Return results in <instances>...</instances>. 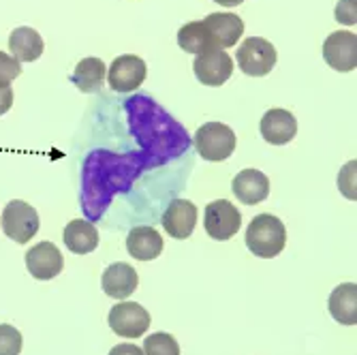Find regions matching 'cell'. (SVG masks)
<instances>
[{
    "label": "cell",
    "mask_w": 357,
    "mask_h": 355,
    "mask_svg": "<svg viewBox=\"0 0 357 355\" xmlns=\"http://www.w3.org/2000/svg\"><path fill=\"white\" fill-rule=\"evenodd\" d=\"M287 244L284 222L272 214H259L250 220L246 229V246L252 255L261 259H272L282 252Z\"/></svg>",
    "instance_id": "1"
},
{
    "label": "cell",
    "mask_w": 357,
    "mask_h": 355,
    "mask_svg": "<svg viewBox=\"0 0 357 355\" xmlns=\"http://www.w3.org/2000/svg\"><path fill=\"white\" fill-rule=\"evenodd\" d=\"M195 148H197L199 156L212 163H220L227 160L236 150V133L231 126L222 122H206L199 126V131L195 133Z\"/></svg>",
    "instance_id": "2"
},
{
    "label": "cell",
    "mask_w": 357,
    "mask_h": 355,
    "mask_svg": "<svg viewBox=\"0 0 357 355\" xmlns=\"http://www.w3.org/2000/svg\"><path fill=\"white\" fill-rule=\"evenodd\" d=\"M276 58V47L261 37H248L236 52L238 67L250 77L268 75L274 69Z\"/></svg>",
    "instance_id": "3"
},
{
    "label": "cell",
    "mask_w": 357,
    "mask_h": 355,
    "mask_svg": "<svg viewBox=\"0 0 357 355\" xmlns=\"http://www.w3.org/2000/svg\"><path fill=\"white\" fill-rule=\"evenodd\" d=\"M39 214L26 202H11L7 204L5 212H3V232L7 238H11L17 244H26L28 240H32L39 232Z\"/></svg>",
    "instance_id": "4"
},
{
    "label": "cell",
    "mask_w": 357,
    "mask_h": 355,
    "mask_svg": "<svg viewBox=\"0 0 357 355\" xmlns=\"http://www.w3.org/2000/svg\"><path fill=\"white\" fill-rule=\"evenodd\" d=\"M204 227L212 240L225 242L234 238L242 227V214L240 210L227 199H216L206 206V220Z\"/></svg>",
    "instance_id": "5"
},
{
    "label": "cell",
    "mask_w": 357,
    "mask_h": 355,
    "mask_svg": "<svg viewBox=\"0 0 357 355\" xmlns=\"http://www.w3.org/2000/svg\"><path fill=\"white\" fill-rule=\"evenodd\" d=\"M150 315L137 302H120L109 310V328L122 338H139L150 328Z\"/></svg>",
    "instance_id": "6"
},
{
    "label": "cell",
    "mask_w": 357,
    "mask_h": 355,
    "mask_svg": "<svg viewBox=\"0 0 357 355\" xmlns=\"http://www.w3.org/2000/svg\"><path fill=\"white\" fill-rule=\"evenodd\" d=\"M323 58L334 71L349 73L357 67V37L355 32L338 30L323 43Z\"/></svg>",
    "instance_id": "7"
},
{
    "label": "cell",
    "mask_w": 357,
    "mask_h": 355,
    "mask_svg": "<svg viewBox=\"0 0 357 355\" xmlns=\"http://www.w3.org/2000/svg\"><path fill=\"white\" fill-rule=\"evenodd\" d=\"M192 69L204 86H222L234 75V58L225 50H210L195 58Z\"/></svg>",
    "instance_id": "8"
},
{
    "label": "cell",
    "mask_w": 357,
    "mask_h": 355,
    "mask_svg": "<svg viewBox=\"0 0 357 355\" xmlns=\"http://www.w3.org/2000/svg\"><path fill=\"white\" fill-rule=\"evenodd\" d=\"M146 73H148L146 62L139 56L124 54L112 62L107 80L114 92H135L144 84Z\"/></svg>",
    "instance_id": "9"
},
{
    "label": "cell",
    "mask_w": 357,
    "mask_h": 355,
    "mask_svg": "<svg viewBox=\"0 0 357 355\" xmlns=\"http://www.w3.org/2000/svg\"><path fill=\"white\" fill-rule=\"evenodd\" d=\"M62 252L52 242H39L26 252V268L37 280H52L62 272Z\"/></svg>",
    "instance_id": "10"
},
{
    "label": "cell",
    "mask_w": 357,
    "mask_h": 355,
    "mask_svg": "<svg viewBox=\"0 0 357 355\" xmlns=\"http://www.w3.org/2000/svg\"><path fill=\"white\" fill-rule=\"evenodd\" d=\"M261 137L272 146H284L298 135V120L287 109H268L261 118Z\"/></svg>",
    "instance_id": "11"
},
{
    "label": "cell",
    "mask_w": 357,
    "mask_h": 355,
    "mask_svg": "<svg viewBox=\"0 0 357 355\" xmlns=\"http://www.w3.org/2000/svg\"><path fill=\"white\" fill-rule=\"evenodd\" d=\"M204 26L218 50L234 47L244 35V22L236 13H210L204 20Z\"/></svg>",
    "instance_id": "12"
},
{
    "label": "cell",
    "mask_w": 357,
    "mask_h": 355,
    "mask_svg": "<svg viewBox=\"0 0 357 355\" xmlns=\"http://www.w3.org/2000/svg\"><path fill=\"white\" fill-rule=\"evenodd\" d=\"M197 225V208L188 199H174L165 214H163V227L176 240H186L195 232Z\"/></svg>",
    "instance_id": "13"
},
{
    "label": "cell",
    "mask_w": 357,
    "mask_h": 355,
    "mask_svg": "<svg viewBox=\"0 0 357 355\" xmlns=\"http://www.w3.org/2000/svg\"><path fill=\"white\" fill-rule=\"evenodd\" d=\"M234 195L246 204V206H255L268 199L270 195V180L264 172L259 169H242L236 178H234Z\"/></svg>",
    "instance_id": "14"
},
{
    "label": "cell",
    "mask_w": 357,
    "mask_h": 355,
    "mask_svg": "<svg viewBox=\"0 0 357 355\" xmlns=\"http://www.w3.org/2000/svg\"><path fill=\"white\" fill-rule=\"evenodd\" d=\"M137 285H139V276H137L135 268L128 264H112L101 276L103 292L116 300L131 298Z\"/></svg>",
    "instance_id": "15"
},
{
    "label": "cell",
    "mask_w": 357,
    "mask_h": 355,
    "mask_svg": "<svg viewBox=\"0 0 357 355\" xmlns=\"http://www.w3.org/2000/svg\"><path fill=\"white\" fill-rule=\"evenodd\" d=\"M126 250L137 262H152L163 252V238L152 227H135L126 236Z\"/></svg>",
    "instance_id": "16"
},
{
    "label": "cell",
    "mask_w": 357,
    "mask_h": 355,
    "mask_svg": "<svg viewBox=\"0 0 357 355\" xmlns=\"http://www.w3.org/2000/svg\"><path fill=\"white\" fill-rule=\"evenodd\" d=\"M328 308L338 324L355 326L357 324V285L355 282L338 285L330 296Z\"/></svg>",
    "instance_id": "17"
},
{
    "label": "cell",
    "mask_w": 357,
    "mask_h": 355,
    "mask_svg": "<svg viewBox=\"0 0 357 355\" xmlns=\"http://www.w3.org/2000/svg\"><path fill=\"white\" fill-rule=\"evenodd\" d=\"M62 238H64V246L75 255H88L99 246V232H96V227L90 220L84 218L71 220L64 227Z\"/></svg>",
    "instance_id": "18"
},
{
    "label": "cell",
    "mask_w": 357,
    "mask_h": 355,
    "mask_svg": "<svg viewBox=\"0 0 357 355\" xmlns=\"http://www.w3.org/2000/svg\"><path fill=\"white\" fill-rule=\"evenodd\" d=\"M9 47H11L13 58H17L20 62H35L37 58H41L45 50L41 35L35 28H28V26H20L11 32Z\"/></svg>",
    "instance_id": "19"
},
{
    "label": "cell",
    "mask_w": 357,
    "mask_h": 355,
    "mask_svg": "<svg viewBox=\"0 0 357 355\" xmlns=\"http://www.w3.org/2000/svg\"><path fill=\"white\" fill-rule=\"evenodd\" d=\"M107 75L105 62L101 58H84L75 67L71 82L82 90V92H99L103 88V80Z\"/></svg>",
    "instance_id": "20"
},
{
    "label": "cell",
    "mask_w": 357,
    "mask_h": 355,
    "mask_svg": "<svg viewBox=\"0 0 357 355\" xmlns=\"http://www.w3.org/2000/svg\"><path fill=\"white\" fill-rule=\"evenodd\" d=\"M178 45L188 52V54H195L199 56L204 52H210V50H218L210 37L208 28L204 26V22H190L186 26L180 28L178 32Z\"/></svg>",
    "instance_id": "21"
},
{
    "label": "cell",
    "mask_w": 357,
    "mask_h": 355,
    "mask_svg": "<svg viewBox=\"0 0 357 355\" xmlns=\"http://www.w3.org/2000/svg\"><path fill=\"white\" fill-rule=\"evenodd\" d=\"M142 351H144V355H180V345L172 334L156 332L144 340Z\"/></svg>",
    "instance_id": "22"
},
{
    "label": "cell",
    "mask_w": 357,
    "mask_h": 355,
    "mask_svg": "<svg viewBox=\"0 0 357 355\" xmlns=\"http://www.w3.org/2000/svg\"><path fill=\"white\" fill-rule=\"evenodd\" d=\"M22 353V334L9 326H0V355H20Z\"/></svg>",
    "instance_id": "23"
},
{
    "label": "cell",
    "mask_w": 357,
    "mask_h": 355,
    "mask_svg": "<svg viewBox=\"0 0 357 355\" xmlns=\"http://www.w3.org/2000/svg\"><path fill=\"white\" fill-rule=\"evenodd\" d=\"M22 75V64L17 58L0 52V86H11L13 80Z\"/></svg>",
    "instance_id": "24"
},
{
    "label": "cell",
    "mask_w": 357,
    "mask_h": 355,
    "mask_svg": "<svg viewBox=\"0 0 357 355\" xmlns=\"http://www.w3.org/2000/svg\"><path fill=\"white\" fill-rule=\"evenodd\" d=\"M357 0H340L338 7H336V20L340 24H349V26H355L357 22Z\"/></svg>",
    "instance_id": "25"
},
{
    "label": "cell",
    "mask_w": 357,
    "mask_h": 355,
    "mask_svg": "<svg viewBox=\"0 0 357 355\" xmlns=\"http://www.w3.org/2000/svg\"><path fill=\"white\" fill-rule=\"evenodd\" d=\"M13 105V90L9 86H0V116L7 114Z\"/></svg>",
    "instance_id": "26"
},
{
    "label": "cell",
    "mask_w": 357,
    "mask_h": 355,
    "mask_svg": "<svg viewBox=\"0 0 357 355\" xmlns=\"http://www.w3.org/2000/svg\"><path fill=\"white\" fill-rule=\"evenodd\" d=\"M109 355H144V351H142V347H137V345L122 342V345H116V347L109 351Z\"/></svg>",
    "instance_id": "27"
},
{
    "label": "cell",
    "mask_w": 357,
    "mask_h": 355,
    "mask_svg": "<svg viewBox=\"0 0 357 355\" xmlns=\"http://www.w3.org/2000/svg\"><path fill=\"white\" fill-rule=\"evenodd\" d=\"M216 5H220V7H238V5H242L244 0H214Z\"/></svg>",
    "instance_id": "28"
}]
</instances>
